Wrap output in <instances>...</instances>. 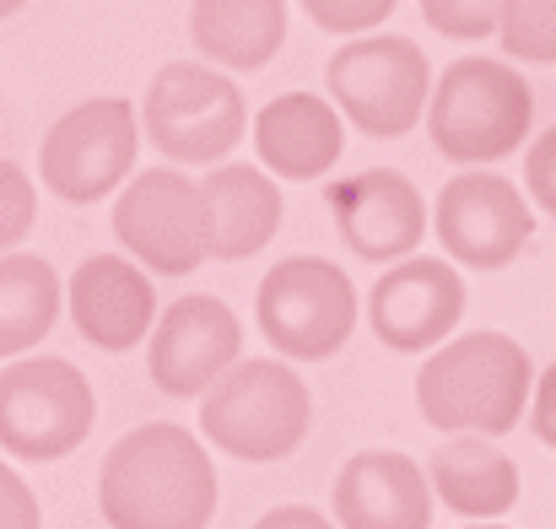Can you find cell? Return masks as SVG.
<instances>
[{"mask_svg": "<svg viewBox=\"0 0 556 529\" xmlns=\"http://www.w3.org/2000/svg\"><path fill=\"white\" fill-rule=\"evenodd\" d=\"M265 525H325L314 508H292V514H265Z\"/></svg>", "mask_w": 556, "mask_h": 529, "instance_id": "obj_29", "label": "cell"}, {"mask_svg": "<svg viewBox=\"0 0 556 529\" xmlns=\"http://www.w3.org/2000/svg\"><path fill=\"white\" fill-rule=\"evenodd\" d=\"M76 330L103 352H130L157 325V287L136 254H92L65 287Z\"/></svg>", "mask_w": 556, "mask_h": 529, "instance_id": "obj_15", "label": "cell"}, {"mask_svg": "<svg viewBox=\"0 0 556 529\" xmlns=\"http://www.w3.org/2000/svg\"><path fill=\"white\" fill-rule=\"evenodd\" d=\"M136 147H141L136 109L125 98H92L49 125L43 152H38V174L54 200L92 205V200H109L136 174Z\"/></svg>", "mask_w": 556, "mask_h": 529, "instance_id": "obj_10", "label": "cell"}, {"mask_svg": "<svg viewBox=\"0 0 556 529\" xmlns=\"http://www.w3.org/2000/svg\"><path fill=\"white\" fill-rule=\"evenodd\" d=\"M22 5H27V0H0V22H5L11 11H22Z\"/></svg>", "mask_w": 556, "mask_h": 529, "instance_id": "obj_30", "label": "cell"}, {"mask_svg": "<svg viewBox=\"0 0 556 529\" xmlns=\"http://www.w3.org/2000/svg\"><path fill=\"white\" fill-rule=\"evenodd\" d=\"M98 421L92 383L65 356H22L0 373V449L11 459H65Z\"/></svg>", "mask_w": 556, "mask_h": 529, "instance_id": "obj_6", "label": "cell"}, {"mask_svg": "<svg viewBox=\"0 0 556 529\" xmlns=\"http://www.w3.org/2000/svg\"><path fill=\"white\" fill-rule=\"evenodd\" d=\"M243 92L211 71V65H163L147 87L141 103V125L152 136V147L179 163V168H211L222 158H232V147L243 141Z\"/></svg>", "mask_w": 556, "mask_h": 529, "instance_id": "obj_8", "label": "cell"}, {"mask_svg": "<svg viewBox=\"0 0 556 529\" xmlns=\"http://www.w3.org/2000/svg\"><path fill=\"white\" fill-rule=\"evenodd\" d=\"M535 362L503 330L454 336L416 373V405L438 432H486L503 438L530 416Z\"/></svg>", "mask_w": 556, "mask_h": 529, "instance_id": "obj_2", "label": "cell"}, {"mask_svg": "<svg viewBox=\"0 0 556 529\" xmlns=\"http://www.w3.org/2000/svg\"><path fill=\"white\" fill-rule=\"evenodd\" d=\"M432 227H438V243L448 260H459L470 270H503L525 254V243L535 232V211L503 174L470 168L443 184Z\"/></svg>", "mask_w": 556, "mask_h": 529, "instance_id": "obj_11", "label": "cell"}, {"mask_svg": "<svg viewBox=\"0 0 556 529\" xmlns=\"http://www.w3.org/2000/svg\"><path fill=\"white\" fill-rule=\"evenodd\" d=\"M114 238L152 276H189L211 260V200L205 184L174 163L136 174L114 200Z\"/></svg>", "mask_w": 556, "mask_h": 529, "instance_id": "obj_9", "label": "cell"}, {"mask_svg": "<svg viewBox=\"0 0 556 529\" xmlns=\"http://www.w3.org/2000/svg\"><path fill=\"white\" fill-rule=\"evenodd\" d=\"M205 200H211V260H249L281 227V189L270 168L254 163H211Z\"/></svg>", "mask_w": 556, "mask_h": 529, "instance_id": "obj_18", "label": "cell"}, {"mask_svg": "<svg viewBox=\"0 0 556 529\" xmlns=\"http://www.w3.org/2000/svg\"><path fill=\"white\" fill-rule=\"evenodd\" d=\"M336 519L352 529L432 525V481L405 454H357L336 476Z\"/></svg>", "mask_w": 556, "mask_h": 529, "instance_id": "obj_17", "label": "cell"}, {"mask_svg": "<svg viewBox=\"0 0 556 529\" xmlns=\"http://www.w3.org/2000/svg\"><path fill=\"white\" fill-rule=\"evenodd\" d=\"M535 125V92L519 71L503 60H454L432 98H427V136L438 158L459 168H486L497 158H514Z\"/></svg>", "mask_w": 556, "mask_h": 529, "instance_id": "obj_3", "label": "cell"}, {"mask_svg": "<svg viewBox=\"0 0 556 529\" xmlns=\"http://www.w3.org/2000/svg\"><path fill=\"white\" fill-rule=\"evenodd\" d=\"M330 211H336L346 249L368 265H394L416 254V243L432 227L421 189L394 168H368V174L330 184Z\"/></svg>", "mask_w": 556, "mask_h": 529, "instance_id": "obj_14", "label": "cell"}, {"mask_svg": "<svg viewBox=\"0 0 556 529\" xmlns=\"http://www.w3.org/2000/svg\"><path fill=\"white\" fill-rule=\"evenodd\" d=\"M38 525V503L33 487L0 459V529H33Z\"/></svg>", "mask_w": 556, "mask_h": 529, "instance_id": "obj_27", "label": "cell"}, {"mask_svg": "<svg viewBox=\"0 0 556 529\" xmlns=\"http://www.w3.org/2000/svg\"><path fill=\"white\" fill-rule=\"evenodd\" d=\"M497 38L525 65H556V0H508Z\"/></svg>", "mask_w": 556, "mask_h": 529, "instance_id": "obj_22", "label": "cell"}, {"mask_svg": "<svg viewBox=\"0 0 556 529\" xmlns=\"http://www.w3.org/2000/svg\"><path fill=\"white\" fill-rule=\"evenodd\" d=\"M341 119L346 114L314 92H281L254 119V152L276 178H292V184L325 178L341 163V147H346Z\"/></svg>", "mask_w": 556, "mask_h": 529, "instance_id": "obj_16", "label": "cell"}, {"mask_svg": "<svg viewBox=\"0 0 556 529\" xmlns=\"http://www.w3.org/2000/svg\"><path fill=\"white\" fill-rule=\"evenodd\" d=\"M400 0H303L308 22L325 27V33H368V27H383L394 16Z\"/></svg>", "mask_w": 556, "mask_h": 529, "instance_id": "obj_25", "label": "cell"}, {"mask_svg": "<svg viewBox=\"0 0 556 529\" xmlns=\"http://www.w3.org/2000/svg\"><path fill=\"white\" fill-rule=\"evenodd\" d=\"M189 38L222 71H260L287 43V0H194Z\"/></svg>", "mask_w": 556, "mask_h": 529, "instance_id": "obj_20", "label": "cell"}, {"mask_svg": "<svg viewBox=\"0 0 556 529\" xmlns=\"http://www.w3.org/2000/svg\"><path fill=\"white\" fill-rule=\"evenodd\" d=\"M530 427H535V438L556 449V362L535 378V394H530Z\"/></svg>", "mask_w": 556, "mask_h": 529, "instance_id": "obj_28", "label": "cell"}, {"mask_svg": "<svg viewBox=\"0 0 556 529\" xmlns=\"http://www.w3.org/2000/svg\"><path fill=\"white\" fill-rule=\"evenodd\" d=\"M330 98L336 109L378 141H394L405 130H416V119H427V98H432V65L427 54L400 38V33H357L352 43H341L330 54Z\"/></svg>", "mask_w": 556, "mask_h": 529, "instance_id": "obj_5", "label": "cell"}, {"mask_svg": "<svg viewBox=\"0 0 556 529\" xmlns=\"http://www.w3.org/2000/svg\"><path fill=\"white\" fill-rule=\"evenodd\" d=\"M98 508L119 529H194L216 519V465L205 443L174 427L147 421L125 432L98 476Z\"/></svg>", "mask_w": 556, "mask_h": 529, "instance_id": "obj_1", "label": "cell"}, {"mask_svg": "<svg viewBox=\"0 0 556 529\" xmlns=\"http://www.w3.org/2000/svg\"><path fill=\"white\" fill-rule=\"evenodd\" d=\"M60 276L49 260L5 249L0 254V356L33 352L60 319Z\"/></svg>", "mask_w": 556, "mask_h": 529, "instance_id": "obj_21", "label": "cell"}, {"mask_svg": "<svg viewBox=\"0 0 556 529\" xmlns=\"http://www.w3.org/2000/svg\"><path fill=\"white\" fill-rule=\"evenodd\" d=\"M200 432L243 465H270L298 454V443L314 427V394L303 383V373H292L287 362H232L205 394H200Z\"/></svg>", "mask_w": 556, "mask_h": 529, "instance_id": "obj_4", "label": "cell"}, {"mask_svg": "<svg viewBox=\"0 0 556 529\" xmlns=\"http://www.w3.org/2000/svg\"><path fill=\"white\" fill-rule=\"evenodd\" d=\"M33 216H38V189H33V178L22 174L16 163L0 158V254L16 249V243L33 232Z\"/></svg>", "mask_w": 556, "mask_h": 529, "instance_id": "obj_24", "label": "cell"}, {"mask_svg": "<svg viewBox=\"0 0 556 529\" xmlns=\"http://www.w3.org/2000/svg\"><path fill=\"white\" fill-rule=\"evenodd\" d=\"M508 0H421L427 27H438L443 38H492L503 27Z\"/></svg>", "mask_w": 556, "mask_h": 529, "instance_id": "obj_23", "label": "cell"}, {"mask_svg": "<svg viewBox=\"0 0 556 529\" xmlns=\"http://www.w3.org/2000/svg\"><path fill=\"white\" fill-rule=\"evenodd\" d=\"M265 341L292 362H325L357 330V287L336 260L292 254L265 270L254 298Z\"/></svg>", "mask_w": 556, "mask_h": 529, "instance_id": "obj_7", "label": "cell"}, {"mask_svg": "<svg viewBox=\"0 0 556 529\" xmlns=\"http://www.w3.org/2000/svg\"><path fill=\"white\" fill-rule=\"evenodd\" d=\"M465 281L448 260L405 254L394 260L368 298V325L389 352H432L459 330Z\"/></svg>", "mask_w": 556, "mask_h": 529, "instance_id": "obj_12", "label": "cell"}, {"mask_svg": "<svg viewBox=\"0 0 556 529\" xmlns=\"http://www.w3.org/2000/svg\"><path fill=\"white\" fill-rule=\"evenodd\" d=\"M525 184H530V200L556 216V125L530 147V158H525Z\"/></svg>", "mask_w": 556, "mask_h": 529, "instance_id": "obj_26", "label": "cell"}, {"mask_svg": "<svg viewBox=\"0 0 556 529\" xmlns=\"http://www.w3.org/2000/svg\"><path fill=\"white\" fill-rule=\"evenodd\" d=\"M147 341H152L147 347V373L174 400L205 394L243 356L238 314L222 298H205V292H189L174 308H163V319L152 325Z\"/></svg>", "mask_w": 556, "mask_h": 529, "instance_id": "obj_13", "label": "cell"}, {"mask_svg": "<svg viewBox=\"0 0 556 529\" xmlns=\"http://www.w3.org/2000/svg\"><path fill=\"white\" fill-rule=\"evenodd\" d=\"M432 497L459 519H503L519 503V465L486 443V432H454L427 465Z\"/></svg>", "mask_w": 556, "mask_h": 529, "instance_id": "obj_19", "label": "cell"}]
</instances>
